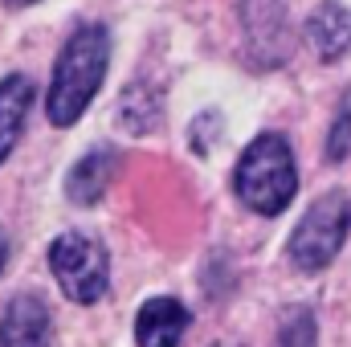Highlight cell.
Wrapping results in <instances>:
<instances>
[{"label":"cell","mask_w":351,"mask_h":347,"mask_svg":"<svg viewBox=\"0 0 351 347\" xmlns=\"http://www.w3.org/2000/svg\"><path fill=\"white\" fill-rule=\"evenodd\" d=\"M241 29L258 66H278L290 53V21L282 0H241Z\"/></svg>","instance_id":"5"},{"label":"cell","mask_w":351,"mask_h":347,"mask_svg":"<svg viewBox=\"0 0 351 347\" xmlns=\"http://www.w3.org/2000/svg\"><path fill=\"white\" fill-rule=\"evenodd\" d=\"M33 78L29 74H8L0 82V164L8 160V152L16 147L21 131H25V119H29V106H33Z\"/></svg>","instance_id":"9"},{"label":"cell","mask_w":351,"mask_h":347,"mask_svg":"<svg viewBox=\"0 0 351 347\" xmlns=\"http://www.w3.org/2000/svg\"><path fill=\"white\" fill-rule=\"evenodd\" d=\"M351 229V196L348 192H323L298 221V229L290 233V246L286 254L294 261V270L302 274H319L327 270L331 261L339 258L343 250V237Z\"/></svg>","instance_id":"3"},{"label":"cell","mask_w":351,"mask_h":347,"mask_svg":"<svg viewBox=\"0 0 351 347\" xmlns=\"http://www.w3.org/2000/svg\"><path fill=\"white\" fill-rule=\"evenodd\" d=\"M188 323H192V311L180 298H172V294L147 298L139 319H135V344L139 347H180Z\"/></svg>","instance_id":"7"},{"label":"cell","mask_w":351,"mask_h":347,"mask_svg":"<svg viewBox=\"0 0 351 347\" xmlns=\"http://www.w3.org/2000/svg\"><path fill=\"white\" fill-rule=\"evenodd\" d=\"M4 265H8V237H4V229H0V274H4Z\"/></svg>","instance_id":"14"},{"label":"cell","mask_w":351,"mask_h":347,"mask_svg":"<svg viewBox=\"0 0 351 347\" xmlns=\"http://www.w3.org/2000/svg\"><path fill=\"white\" fill-rule=\"evenodd\" d=\"M119 119H123L127 131H135V135L152 131V127L160 123V98H156V90L147 86V82H135L131 90H123V110H119Z\"/></svg>","instance_id":"11"},{"label":"cell","mask_w":351,"mask_h":347,"mask_svg":"<svg viewBox=\"0 0 351 347\" xmlns=\"http://www.w3.org/2000/svg\"><path fill=\"white\" fill-rule=\"evenodd\" d=\"M306 41L323 62H339L351 49V8L335 4V0L319 4L306 21Z\"/></svg>","instance_id":"8"},{"label":"cell","mask_w":351,"mask_h":347,"mask_svg":"<svg viewBox=\"0 0 351 347\" xmlns=\"http://www.w3.org/2000/svg\"><path fill=\"white\" fill-rule=\"evenodd\" d=\"M106 66H110L106 25H78L53 62V78L45 94V115L53 127H74L86 115L90 98L102 90Z\"/></svg>","instance_id":"1"},{"label":"cell","mask_w":351,"mask_h":347,"mask_svg":"<svg viewBox=\"0 0 351 347\" xmlns=\"http://www.w3.org/2000/svg\"><path fill=\"white\" fill-rule=\"evenodd\" d=\"M278 347H319V327L306 307H294L282 327H278Z\"/></svg>","instance_id":"12"},{"label":"cell","mask_w":351,"mask_h":347,"mask_svg":"<svg viewBox=\"0 0 351 347\" xmlns=\"http://www.w3.org/2000/svg\"><path fill=\"white\" fill-rule=\"evenodd\" d=\"M8 4H16V8H25V4H37V0H8Z\"/></svg>","instance_id":"15"},{"label":"cell","mask_w":351,"mask_h":347,"mask_svg":"<svg viewBox=\"0 0 351 347\" xmlns=\"http://www.w3.org/2000/svg\"><path fill=\"white\" fill-rule=\"evenodd\" d=\"M53 315L37 294H16L0 315V347H49Z\"/></svg>","instance_id":"6"},{"label":"cell","mask_w":351,"mask_h":347,"mask_svg":"<svg viewBox=\"0 0 351 347\" xmlns=\"http://www.w3.org/2000/svg\"><path fill=\"white\" fill-rule=\"evenodd\" d=\"M114 164H119V156L110 152V147H94L86 152L70 176H66V196L74 200V204H98L102 196H106V184H110V176H114Z\"/></svg>","instance_id":"10"},{"label":"cell","mask_w":351,"mask_h":347,"mask_svg":"<svg viewBox=\"0 0 351 347\" xmlns=\"http://www.w3.org/2000/svg\"><path fill=\"white\" fill-rule=\"evenodd\" d=\"M233 192L245 208L262 213V217H278L294 192H298V168H294V152L286 143V135L278 131H262L237 160L233 168Z\"/></svg>","instance_id":"2"},{"label":"cell","mask_w":351,"mask_h":347,"mask_svg":"<svg viewBox=\"0 0 351 347\" xmlns=\"http://www.w3.org/2000/svg\"><path fill=\"white\" fill-rule=\"evenodd\" d=\"M49 270L62 286V294L78 307H90L110 286V258L106 246L90 233H62L49 246Z\"/></svg>","instance_id":"4"},{"label":"cell","mask_w":351,"mask_h":347,"mask_svg":"<svg viewBox=\"0 0 351 347\" xmlns=\"http://www.w3.org/2000/svg\"><path fill=\"white\" fill-rule=\"evenodd\" d=\"M348 156H351V90L343 94L339 115H335L331 135H327V160H331V164H339V160H348Z\"/></svg>","instance_id":"13"}]
</instances>
